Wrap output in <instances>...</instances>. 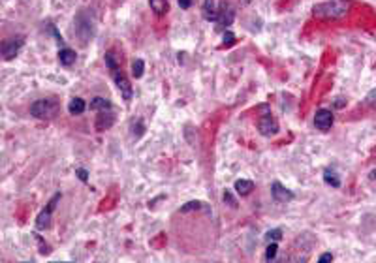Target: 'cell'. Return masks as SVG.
<instances>
[{
    "instance_id": "3957f363",
    "label": "cell",
    "mask_w": 376,
    "mask_h": 263,
    "mask_svg": "<svg viewBox=\"0 0 376 263\" xmlns=\"http://www.w3.org/2000/svg\"><path fill=\"white\" fill-rule=\"evenodd\" d=\"M57 109H59L57 102L45 98V100H38V102L30 106V115L36 117V119H49V117H53L57 113Z\"/></svg>"
},
{
    "instance_id": "7c38bea8",
    "label": "cell",
    "mask_w": 376,
    "mask_h": 263,
    "mask_svg": "<svg viewBox=\"0 0 376 263\" xmlns=\"http://www.w3.org/2000/svg\"><path fill=\"white\" fill-rule=\"evenodd\" d=\"M254 190V182L248 179H239L235 182V192H237L239 196H248L250 192Z\"/></svg>"
},
{
    "instance_id": "ffe728a7",
    "label": "cell",
    "mask_w": 376,
    "mask_h": 263,
    "mask_svg": "<svg viewBox=\"0 0 376 263\" xmlns=\"http://www.w3.org/2000/svg\"><path fill=\"white\" fill-rule=\"evenodd\" d=\"M277 252H279V245H277V243H269L267 252H265V259H267V261H271V259H275V257H277Z\"/></svg>"
},
{
    "instance_id": "d4e9b609",
    "label": "cell",
    "mask_w": 376,
    "mask_h": 263,
    "mask_svg": "<svg viewBox=\"0 0 376 263\" xmlns=\"http://www.w3.org/2000/svg\"><path fill=\"white\" fill-rule=\"evenodd\" d=\"M235 42V38H233V34L230 32V30H226V34H224V45H232V43Z\"/></svg>"
},
{
    "instance_id": "cb8c5ba5",
    "label": "cell",
    "mask_w": 376,
    "mask_h": 263,
    "mask_svg": "<svg viewBox=\"0 0 376 263\" xmlns=\"http://www.w3.org/2000/svg\"><path fill=\"white\" fill-rule=\"evenodd\" d=\"M224 201H226L228 205H232V207H237V201L232 197V194L230 192H224Z\"/></svg>"
},
{
    "instance_id": "9a60e30c",
    "label": "cell",
    "mask_w": 376,
    "mask_h": 263,
    "mask_svg": "<svg viewBox=\"0 0 376 263\" xmlns=\"http://www.w3.org/2000/svg\"><path fill=\"white\" fill-rule=\"evenodd\" d=\"M323 180H325V185L333 186V188H339L340 186V177L337 175L335 169H325L323 171Z\"/></svg>"
},
{
    "instance_id": "d6986e66",
    "label": "cell",
    "mask_w": 376,
    "mask_h": 263,
    "mask_svg": "<svg viewBox=\"0 0 376 263\" xmlns=\"http://www.w3.org/2000/svg\"><path fill=\"white\" fill-rule=\"evenodd\" d=\"M281 239H282V229H279V227H275V229H271V231L265 233V241L267 243H279Z\"/></svg>"
},
{
    "instance_id": "9c48e42d",
    "label": "cell",
    "mask_w": 376,
    "mask_h": 263,
    "mask_svg": "<svg viewBox=\"0 0 376 263\" xmlns=\"http://www.w3.org/2000/svg\"><path fill=\"white\" fill-rule=\"evenodd\" d=\"M111 73H113V79H115V83H117V87H119L120 92H122V98H124V100H132V94H134V92H132V85H130V81L124 77V73L119 72V70H115V72H111Z\"/></svg>"
},
{
    "instance_id": "f1b7e54d",
    "label": "cell",
    "mask_w": 376,
    "mask_h": 263,
    "mask_svg": "<svg viewBox=\"0 0 376 263\" xmlns=\"http://www.w3.org/2000/svg\"><path fill=\"white\" fill-rule=\"evenodd\" d=\"M241 2H243V4H245V6H246V4H250L252 0H241Z\"/></svg>"
},
{
    "instance_id": "8fae6325",
    "label": "cell",
    "mask_w": 376,
    "mask_h": 263,
    "mask_svg": "<svg viewBox=\"0 0 376 263\" xmlns=\"http://www.w3.org/2000/svg\"><path fill=\"white\" fill-rule=\"evenodd\" d=\"M202 13H203V17L207 19V21H216L218 10H216V6H215V0H205V2H203Z\"/></svg>"
},
{
    "instance_id": "603a6c76",
    "label": "cell",
    "mask_w": 376,
    "mask_h": 263,
    "mask_svg": "<svg viewBox=\"0 0 376 263\" xmlns=\"http://www.w3.org/2000/svg\"><path fill=\"white\" fill-rule=\"evenodd\" d=\"M333 261V254H329V252H325V254H322V256L318 257V263H329Z\"/></svg>"
},
{
    "instance_id": "44dd1931",
    "label": "cell",
    "mask_w": 376,
    "mask_h": 263,
    "mask_svg": "<svg viewBox=\"0 0 376 263\" xmlns=\"http://www.w3.org/2000/svg\"><path fill=\"white\" fill-rule=\"evenodd\" d=\"M203 205L199 203V201H188V203H185L183 207H181V213H190V211H196V209H202Z\"/></svg>"
},
{
    "instance_id": "8992f818",
    "label": "cell",
    "mask_w": 376,
    "mask_h": 263,
    "mask_svg": "<svg viewBox=\"0 0 376 263\" xmlns=\"http://www.w3.org/2000/svg\"><path fill=\"white\" fill-rule=\"evenodd\" d=\"M23 47V38H10L6 42L2 43V59L4 60H12L15 59Z\"/></svg>"
},
{
    "instance_id": "2e32d148",
    "label": "cell",
    "mask_w": 376,
    "mask_h": 263,
    "mask_svg": "<svg viewBox=\"0 0 376 263\" xmlns=\"http://www.w3.org/2000/svg\"><path fill=\"white\" fill-rule=\"evenodd\" d=\"M87 109V103H85L83 98H73L72 102H70V106H68V111L72 115H81Z\"/></svg>"
},
{
    "instance_id": "5bb4252c",
    "label": "cell",
    "mask_w": 376,
    "mask_h": 263,
    "mask_svg": "<svg viewBox=\"0 0 376 263\" xmlns=\"http://www.w3.org/2000/svg\"><path fill=\"white\" fill-rule=\"evenodd\" d=\"M149 6L156 15H166L169 4H167V0H149Z\"/></svg>"
},
{
    "instance_id": "30bf717a",
    "label": "cell",
    "mask_w": 376,
    "mask_h": 263,
    "mask_svg": "<svg viewBox=\"0 0 376 263\" xmlns=\"http://www.w3.org/2000/svg\"><path fill=\"white\" fill-rule=\"evenodd\" d=\"M51 215H53V209H51V207H45V209L38 215V218H36L38 229H47V227L51 226Z\"/></svg>"
},
{
    "instance_id": "5b68a950",
    "label": "cell",
    "mask_w": 376,
    "mask_h": 263,
    "mask_svg": "<svg viewBox=\"0 0 376 263\" xmlns=\"http://www.w3.org/2000/svg\"><path fill=\"white\" fill-rule=\"evenodd\" d=\"M233 19H235V10L232 8V4L230 2H222L220 8H218V15H216V23H218V27L220 29H226V27H230V24L233 23Z\"/></svg>"
},
{
    "instance_id": "277c9868",
    "label": "cell",
    "mask_w": 376,
    "mask_h": 263,
    "mask_svg": "<svg viewBox=\"0 0 376 263\" xmlns=\"http://www.w3.org/2000/svg\"><path fill=\"white\" fill-rule=\"evenodd\" d=\"M258 130H260L262 136L271 138V136H275L277 132H279V122H277V119L271 113H265L260 119V122H258Z\"/></svg>"
},
{
    "instance_id": "4fadbf2b",
    "label": "cell",
    "mask_w": 376,
    "mask_h": 263,
    "mask_svg": "<svg viewBox=\"0 0 376 263\" xmlns=\"http://www.w3.org/2000/svg\"><path fill=\"white\" fill-rule=\"evenodd\" d=\"M59 60H60V64L72 66L73 62L78 60V55H76V51H72V49H60V51H59Z\"/></svg>"
},
{
    "instance_id": "e0dca14e",
    "label": "cell",
    "mask_w": 376,
    "mask_h": 263,
    "mask_svg": "<svg viewBox=\"0 0 376 263\" xmlns=\"http://www.w3.org/2000/svg\"><path fill=\"white\" fill-rule=\"evenodd\" d=\"M90 109H96V111L106 113V111H109V109H111V102L104 100V98H94V100L90 102Z\"/></svg>"
},
{
    "instance_id": "83f0119b",
    "label": "cell",
    "mask_w": 376,
    "mask_h": 263,
    "mask_svg": "<svg viewBox=\"0 0 376 263\" xmlns=\"http://www.w3.org/2000/svg\"><path fill=\"white\" fill-rule=\"evenodd\" d=\"M367 102H376V90H372V92L367 96Z\"/></svg>"
},
{
    "instance_id": "4316f807",
    "label": "cell",
    "mask_w": 376,
    "mask_h": 263,
    "mask_svg": "<svg viewBox=\"0 0 376 263\" xmlns=\"http://www.w3.org/2000/svg\"><path fill=\"white\" fill-rule=\"evenodd\" d=\"M179 2V6L183 8V10H188V8L192 6V0H177Z\"/></svg>"
},
{
    "instance_id": "7402d4cb",
    "label": "cell",
    "mask_w": 376,
    "mask_h": 263,
    "mask_svg": "<svg viewBox=\"0 0 376 263\" xmlns=\"http://www.w3.org/2000/svg\"><path fill=\"white\" fill-rule=\"evenodd\" d=\"M106 64H108V68L111 70V72H115V70H119L117 68V60L113 59V53H108L106 55Z\"/></svg>"
},
{
    "instance_id": "484cf974",
    "label": "cell",
    "mask_w": 376,
    "mask_h": 263,
    "mask_svg": "<svg viewBox=\"0 0 376 263\" xmlns=\"http://www.w3.org/2000/svg\"><path fill=\"white\" fill-rule=\"evenodd\" d=\"M76 173H78V177H79V179H81V180H83V182H87V179H89V173H87L85 169H78Z\"/></svg>"
},
{
    "instance_id": "6da1fadb",
    "label": "cell",
    "mask_w": 376,
    "mask_h": 263,
    "mask_svg": "<svg viewBox=\"0 0 376 263\" xmlns=\"http://www.w3.org/2000/svg\"><path fill=\"white\" fill-rule=\"evenodd\" d=\"M348 10H350L348 0H328V2L316 4L312 8V13L318 19H342L346 17Z\"/></svg>"
},
{
    "instance_id": "ac0fdd59",
    "label": "cell",
    "mask_w": 376,
    "mask_h": 263,
    "mask_svg": "<svg viewBox=\"0 0 376 263\" xmlns=\"http://www.w3.org/2000/svg\"><path fill=\"white\" fill-rule=\"evenodd\" d=\"M143 72H145V62L141 59H136L132 62V75L136 79L143 77Z\"/></svg>"
},
{
    "instance_id": "7a4b0ae2",
    "label": "cell",
    "mask_w": 376,
    "mask_h": 263,
    "mask_svg": "<svg viewBox=\"0 0 376 263\" xmlns=\"http://www.w3.org/2000/svg\"><path fill=\"white\" fill-rule=\"evenodd\" d=\"M76 34L83 43H87L90 38L94 36V23H92V17L87 15V13H79L78 19H76Z\"/></svg>"
},
{
    "instance_id": "ba28073f",
    "label": "cell",
    "mask_w": 376,
    "mask_h": 263,
    "mask_svg": "<svg viewBox=\"0 0 376 263\" xmlns=\"http://www.w3.org/2000/svg\"><path fill=\"white\" fill-rule=\"evenodd\" d=\"M271 194H273V199L279 201V203H286V201H292L293 199V192L284 188L279 180H275V182L271 185Z\"/></svg>"
},
{
    "instance_id": "52a82bcc",
    "label": "cell",
    "mask_w": 376,
    "mask_h": 263,
    "mask_svg": "<svg viewBox=\"0 0 376 263\" xmlns=\"http://www.w3.org/2000/svg\"><path fill=\"white\" fill-rule=\"evenodd\" d=\"M314 126L318 130L328 132L333 126V113L328 111V109H318L316 115H314Z\"/></svg>"
}]
</instances>
